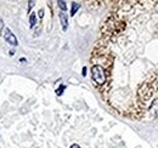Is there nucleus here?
<instances>
[{
	"label": "nucleus",
	"mask_w": 158,
	"mask_h": 148,
	"mask_svg": "<svg viewBox=\"0 0 158 148\" xmlns=\"http://www.w3.org/2000/svg\"><path fill=\"white\" fill-rule=\"evenodd\" d=\"M90 64L94 86L116 113L158 119V1L116 3Z\"/></svg>",
	"instance_id": "1"
},
{
	"label": "nucleus",
	"mask_w": 158,
	"mask_h": 148,
	"mask_svg": "<svg viewBox=\"0 0 158 148\" xmlns=\"http://www.w3.org/2000/svg\"><path fill=\"white\" fill-rule=\"evenodd\" d=\"M79 7H80V5H79L78 3H73V4H72V9H71V15H72V16H74V15H76V12L78 11V9H79Z\"/></svg>",
	"instance_id": "5"
},
{
	"label": "nucleus",
	"mask_w": 158,
	"mask_h": 148,
	"mask_svg": "<svg viewBox=\"0 0 158 148\" xmlns=\"http://www.w3.org/2000/svg\"><path fill=\"white\" fill-rule=\"evenodd\" d=\"M29 24H30V28H33L34 26L37 24V15L34 12H32L29 15Z\"/></svg>",
	"instance_id": "4"
},
{
	"label": "nucleus",
	"mask_w": 158,
	"mask_h": 148,
	"mask_svg": "<svg viewBox=\"0 0 158 148\" xmlns=\"http://www.w3.org/2000/svg\"><path fill=\"white\" fill-rule=\"evenodd\" d=\"M57 4H59V6H60V9L62 10V12H65V11H66V9H67L66 3H65V1H59Z\"/></svg>",
	"instance_id": "6"
},
{
	"label": "nucleus",
	"mask_w": 158,
	"mask_h": 148,
	"mask_svg": "<svg viewBox=\"0 0 158 148\" xmlns=\"http://www.w3.org/2000/svg\"><path fill=\"white\" fill-rule=\"evenodd\" d=\"M71 148H80V147H79L77 143H74V144H72V146H71Z\"/></svg>",
	"instance_id": "8"
},
{
	"label": "nucleus",
	"mask_w": 158,
	"mask_h": 148,
	"mask_svg": "<svg viewBox=\"0 0 158 148\" xmlns=\"http://www.w3.org/2000/svg\"><path fill=\"white\" fill-rule=\"evenodd\" d=\"M43 13H44V12H43V10H40V11H39V16H40V17H42V18H43V16H44V15H43Z\"/></svg>",
	"instance_id": "9"
},
{
	"label": "nucleus",
	"mask_w": 158,
	"mask_h": 148,
	"mask_svg": "<svg viewBox=\"0 0 158 148\" xmlns=\"http://www.w3.org/2000/svg\"><path fill=\"white\" fill-rule=\"evenodd\" d=\"M60 21L62 24V29L66 30L68 27V18H67V15L65 12H60Z\"/></svg>",
	"instance_id": "3"
},
{
	"label": "nucleus",
	"mask_w": 158,
	"mask_h": 148,
	"mask_svg": "<svg viewBox=\"0 0 158 148\" xmlns=\"http://www.w3.org/2000/svg\"><path fill=\"white\" fill-rule=\"evenodd\" d=\"M3 28H4V21L1 20V17H0V33H1Z\"/></svg>",
	"instance_id": "7"
},
{
	"label": "nucleus",
	"mask_w": 158,
	"mask_h": 148,
	"mask_svg": "<svg viewBox=\"0 0 158 148\" xmlns=\"http://www.w3.org/2000/svg\"><path fill=\"white\" fill-rule=\"evenodd\" d=\"M4 39L12 46H16L17 44H19V41H17V38L12 34V32L9 29V28H5L4 30Z\"/></svg>",
	"instance_id": "2"
}]
</instances>
